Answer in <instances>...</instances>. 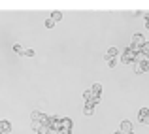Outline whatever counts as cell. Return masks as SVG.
Here are the masks:
<instances>
[{"mask_svg":"<svg viewBox=\"0 0 149 134\" xmlns=\"http://www.w3.org/2000/svg\"><path fill=\"white\" fill-rule=\"evenodd\" d=\"M146 36H143V34H140V32H136L134 34V36H132V40H130V45H128V47H130V49L132 51H134V53L136 55H138L140 53V51H142V45L143 44H146Z\"/></svg>","mask_w":149,"mask_h":134,"instance_id":"cell-1","label":"cell"},{"mask_svg":"<svg viewBox=\"0 0 149 134\" xmlns=\"http://www.w3.org/2000/svg\"><path fill=\"white\" fill-rule=\"evenodd\" d=\"M134 61H136V53L130 49V47H127L125 51H121V62H123V64H132Z\"/></svg>","mask_w":149,"mask_h":134,"instance_id":"cell-2","label":"cell"},{"mask_svg":"<svg viewBox=\"0 0 149 134\" xmlns=\"http://www.w3.org/2000/svg\"><path fill=\"white\" fill-rule=\"evenodd\" d=\"M30 119H32V123H42V125H47L49 115H45L44 112H38V110H34V112L30 113Z\"/></svg>","mask_w":149,"mask_h":134,"instance_id":"cell-3","label":"cell"},{"mask_svg":"<svg viewBox=\"0 0 149 134\" xmlns=\"http://www.w3.org/2000/svg\"><path fill=\"white\" fill-rule=\"evenodd\" d=\"M47 127L51 128V131H61V117H57V115H49V119H47Z\"/></svg>","mask_w":149,"mask_h":134,"instance_id":"cell-4","label":"cell"},{"mask_svg":"<svg viewBox=\"0 0 149 134\" xmlns=\"http://www.w3.org/2000/svg\"><path fill=\"white\" fill-rule=\"evenodd\" d=\"M138 121H140V123H149V108H142V110H140Z\"/></svg>","mask_w":149,"mask_h":134,"instance_id":"cell-5","label":"cell"},{"mask_svg":"<svg viewBox=\"0 0 149 134\" xmlns=\"http://www.w3.org/2000/svg\"><path fill=\"white\" fill-rule=\"evenodd\" d=\"M74 127V121L70 119V117H62L61 119V128H64V131H72Z\"/></svg>","mask_w":149,"mask_h":134,"instance_id":"cell-6","label":"cell"},{"mask_svg":"<svg viewBox=\"0 0 149 134\" xmlns=\"http://www.w3.org/2000/svg\"><path fill=\"white\" fill-rule=\"evenodd\" d=\"M117 53H119V49H117V47H109V49L106 51L104 59H106V61H108V59H117Z\"/></svg>","mask_w":149,"mask_h":134,"instance_id":"cell-7","label":"cell"},{"mask_svg":"<svg viewBox=\"0 0 149 134\" xmlns=\"http://www.w3.org/2000/svg\"><path fill=\"white\" fill-rule=\"evenodd\" d=\"M121 132H123V134L132 132V123H130V121H123V123H121Z\"/></svg>","mask_w":149,"mask_h":134,"instance_id":"cell-8","label":"cell"},{"mask_svg":"<svg viewBox=\"0 0 149 134\" xmlns=\"http://www.w3.org/2000/svg\"><path fill=\"white\" fill-rule=\"evenodd\" d=\"M0 131H2V134L10 132L11 131V123L10 121H0Z\"/></svg>","mask_w":149,"mask_h":134,"instance_id":"cell-9","label":"cell"},{"mask_svg":"<svg viewBox=\"0 0 149 134\" xmlns=\"http://www.w3.org/2000/svg\"><path fill=\"white\" fill-rule=\"evenodd\" d=\"M93 113H95V106H91V104H87V102H85V106H83V115H93Z\"/></svg>","mask_w":149,"mask_h":134,"instance_id":"cell-10","label":"cell"},{"mask_svg":"<svg viewBox=\"0 0 149 134\" xmlns=\"http://www.w3.org/2000/svg\"><path fill=\"white\" fill-rule=\"evenodd\" d=\"M91 91H93V94H95V96H102V85L100 83H95L91 87Z\"/></svg>","mask_w":149,"mask_h":134,"instance_id":"cell-11","label":"cell"},{"mask_svg":"<svg viewBox=\"0 0 149 134\" xmlns=\"http://www.w3.org/2000/svg\"><path fill=\"white\" fill-rule=\"evenodd\" d=\"M132 66H134V72L136 74H143V72H146V70H143V64H142V62H132Z\"/></svg>","mask_w":149,"mask_h":134,"instance_id":"cell-12","label":"cell"},{"mask_svg":"<svg viewBox=\"0 0 149 134\" xmlns=\"http://www.w3.org/2000/svg\"><path fill=\"white\" fill-rule=\"evenodd\" d=\"M93 96H95V94H93V91H91V89H85V91H83V98H85V102H91V100H93Z\"/></svg>","mask_w":149,"mask_h":134,"instance_id":"cell-13","label":"cell"},{"mask_svg":"<svg viewBox=\"0 0 149 134\" xmlns=\"http://www.w3.org/2000/svg\"><path fill=\"white\" fill-rule=\"evenodd\" d=\"M49 19H51L53 23H57V21H61V19H62V13H61V11H53Z\"/></svg>","mask_w":149,"mask_h":134,"instance_id":"cell-14","label":"cell"},{"mask_svg":"<svg viewBox=\"0 0 149 134\" xmlns=\"http://www.w3.org/2000/svg\"><path fill=\"white\" fill-rule=\"evenodd\" d=\"M13 51H15L17 55H25V49H23V45H19V44L13 45Z\"/></svg>","mask_w":149,"mask_h":134,"instance_id":"cell-15","label":"cell"},{"mask_svg":"<svg viewBox=\"0 0 149 134\" xmlns=\"http://www.w3.org/2000/svg\"><path fill=\"white\" fill-rule=\"evenodd\" d=\"M38 134H49V127H47V125H40V128H38Z\"/></svg>","mask_w":149,"mask_h":134,"instance_id":"cell-16","label":"cell"},{"mask_svg":"<svg viewBox=\"0 0 149 134\" xmlns=\"http://www.w3.org/2000/svg\"><path fill=\"white\" fill-rule=\"evenodd\" d=\"M142 55H149V42H146V44L142 45V51H140Z\"/></svg>","mask_w":149,"mask_h":134,"instance_id":"cell-17","label":"cell"},{"mask_svg":"<svg viewBox=\"0 0 149 134\" xmlns=\"http://www.w3.org/2000/svg\"><path fill=\"white\" fill-rule=\"evenodd\" d=\"M115 64H117V59H108V66L109 68H115Z\"/></svg>","mask_w":149,"mask_h":134,"instance_id":"cell-18","label":"cell"},{"mask_svg":"<svg viewBox=\"0 0 149 134\" xmlns=\"http://www.w3.org/2000/svg\"><path fill=\"white\" fill-rule=\"evenodd\" d=\"M25 55H26V57H34L36 51H34V49H25Z\"/></svg>","mask_w":149,"mask_h":134,"instance_id":"cell-19","label":"cell"},{"mask_svg":"<svg viewBox=\"0 0 149 134\" xmlns=\"http://www.w3.org/2000/svg\"><path fill=\"white\" fill-rule=\"evenodd\" d=\"M55 27V23L51 21V19H47V21H45V29H53Z\"/></svg>","mask_w":149,"mask_h":134,"instance_id":"cell-20","label":"cell"},{"mask_svg":"<svg viewBox=\"0 0 149 134\" xmlns=\"http://www.w3.org/2000/svg\"><path fill=\"white\" fill-rule=\"evenodd\" d=\"M40 125H42V123H32V128H34V131L38 132V128H40Z\"/></svg>","mask_w":149,"mask_h":134,"instance_id":"cell-21","label":"cell"},{"mask_svg":"<svg viewBox=\"0 0 149 134\" xmlns=\"http://www.w3.org/2000/svg\"><path fill=\"white\" fill-rule=\"evenodd\" d=\"M58 134H72V131H64V128H61V131H58Z\"/></svg>","mask_w":149,"mask_h":134,"instance_id":"cell-22","label":"cell"},{"mask_svg":"<svg viewBox=\"0 0 149 134\" xmlns=\"http://www.w3.org/2000/svg\"><path fill=\"white\" fill-rule=\"evenodd\" d=\"M49 134H58V131H51L49 128Z\"/></svg>","mask_w":149,"mask_h":134,"instance_id":"cell-23","label":"cell"},{"mask_svg":"<svg viewBox=\"0 0 149 134\" xmlns=\"http://www.w3.org/2000/svg\"><path fill=\"white\" fill-rule=\"evenodd\" d=\"M146 27H147V29H149V19H146Z\"/></svg>","mask_w":149,"mask_h":134,"instance_id":"cell-24","label":"cell"},{"mask_svg":"<svg viewBox=\"0 0 149 134\" xmlns=\"http://www.w3.org/2000/svg\"><path fill=\"white\" fill-rule=\"evenodd\" d=\"M115 134H123V132H121V131H119V132H115Z\"/></svg>","mask_w":149,"mask_h":134,"instance_id":"cell-25","label":"cell"},{"mask_svg":"<svg viewBox=\"0 0 149 134\" xmlns=\"http://www.w3.org/2000/svg\"><path fill=\"white\" fill-rule=\"evenodd\" d=\"M128 134H134V131H132V132H128Z\"/></svg>","mask_w":149,"mask_h":134,"instance_id":"cell-26","label":"cell"},{"mask_svg":"<svg viewBox=\"0 0 149 134\" xmlns=\"http://www.w3.org/2000/svg\"><path fill=\"white\" fill-rule=\"evenodd\" d=\"M0 134H2V131H0Z\"/></svg>","mask_w":149,"mask_h":134,"instance_id":"cell-27","label":"cell"}]
</instances>
